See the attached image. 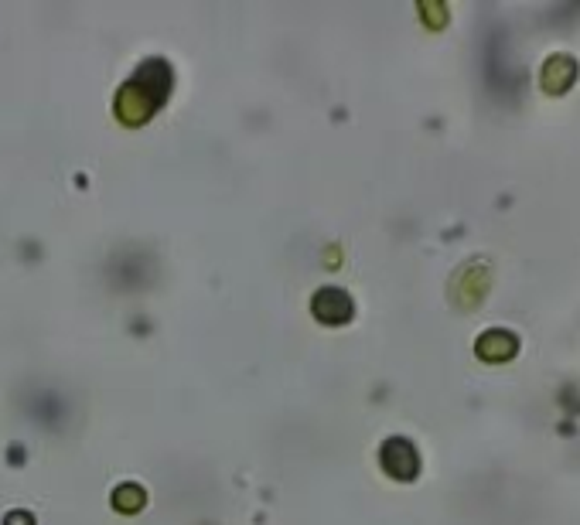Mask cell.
<instances>
[{
	"instance_id": "3957f363",
	"label": "cell",
	"mask_w": 580,
	"mask_h": 525,
	"mask_svg": "<svg viewBox=\"0 0 580 525\" xmlns=\"http://www.w3.org/2000/svg\"><path fill=\"white\" fill-rule=\"evenodd\" d=\"M478 352H482L485 358H492V362H502V358H512V352H516V338L488 335L485 341H478Z\"/></svg>"
},
{
	"instance_id": "6da1fadb",
	"label": "cell",
	"mask_w": 580,
	"mask_h": 525,
	"mask_svg": "<svg viewBox=\"0 0 580 525\" xmlns=\"http://www.w3.org/2000/svg\"><path fill=\"white\" fill-rule=\"evenodd\" d=\"M168 89H171V72L164 69L161 62L144 65V69L134 75V82H130V86L123 89V96H120L123 120H130V123L147 120V116L161 106V99L168 96Z\"/></svg>"
},
{
	"instance_id": "7a4b0ae2",
	"label": "cell",
	"mask_w": 580,
	"mask_h": 525,
	"mask_svg": "<svg viewBox=\"0 0 580 525\" xmlns=\"http://www.w3.org/2000/svg\"><path fill=\"white\" fill-rule=\"evenodd\" d=\"M383 464L393 478H413L417 474V454L406 440H389L383 447Z\"/></svg>"
}]
</instances>
